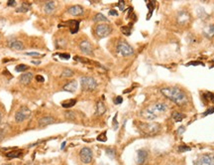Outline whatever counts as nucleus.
Here are the masks:
<instances>
[{"instance_id": "obj_34", "label": "nucleus", "mask_w": 214, "mask_h": 165, "mask_svg": "<svg viewBox=\"0 0 214 165\" xmlns=\"http://www.w3.org/2000/svg\"><path fill=\"white\" fill-rule=\"evenodd\" d=\"M97 140H99V141H106L107 140V138H106V133L104 132V133H102V134H100L97 137Z\"/></svg>"}, {"instance_id": "obj_31", "label": "nucleus", "mask_w": 214, "mask_h": 165, "mask_svg": "<svg viewBox=\"0 0 214 165\" xmlns=\"http://www.w3.org/2000/svg\"><path fill=\"white\" fill-rule=\"evenodd\" d=\"M204 98L208 101H214V94L212 93H205L204 94Z\"/></svg>"}, {"instance_id": "obj_18", "label": "nucleus", "mask_w": 214, "mask_h": 165, "mask_svg": "<svg viewBox=\"0 0 214 165\" xmlns=\"http://www.w3.org/2000/svg\"><path fill=\"white\" fill-rule=\"evenodd\" d=\"M69 28H70V33L72 34H75L78 31V28H79V22L75 20L69 21Z\"/></svg>"}, {"instance_id": "obj_22", "label": "nucleus", "mask_w": 214, "mask_h": 165, "mask_svg": "<svg viewBox=\"0 0 214 165\" xmlns=\"http://www.w3.org/2000/svg\"><path fill=\"white\" fill-rule=\"evenodd\" d=\"M93 21H94V22H107L108 19H107L103 14H101V13H97V14L93 17Z\"/></svg>"}, {"instance_id": "obj_26", "label": "nucleus", "mask_w": 214, "mask_h": 165, "mask_svg": "<svg viewBox=\"0 0 214 165\" xmlns=\"http://www.w3.org/2000/svg\"><path fill=\"white\" fill-rule=\"evenodd\" d=\"M204 33L207 37H213L214 36V25H210L207 29H205Z\"/></svg>"}, {"instance_id": "obj_46", "label": "nucleus", "mask_w": 214, "mask_h": 165, "mask_svg": "<svg viewBox=\"0 0 214 165\" xmlns=\"http://www.w3.org/2000/svg\"><path fill=\"white\" fill-rule=\"evenodd\" d=\"M64 145H66V141H64V142H62V146H61V148H62V149H64Z\"/></svg>"}, {"instance_id": "obj_42", "label": "nucleus", "mask_w": 214, "mask_h": 165, "mask_svg": "<svg viewBox=\"0 0 214 165\" xmlns=\"http://www.w3.org/2000/svg\"><path fill=\"white\" fill-rule=\"evenodd\" d=\"M36 80H37L38 82H40V83L45 82V79H44V77H42V76H37V77H36Z\"/></svg>"}, {"instance_id": "obj_29", "label": "nucleus", "mask_w": 214, "mask_h": 165, "mask_svg": "<svg viewBox=\"0 0 214 165\" xmlns=\"http://www.w3.org/2000/svg\"><path fill=\"white\" fill-rule=\"evenodd\" d=\"M106 153H107V155L109 157H111V158H114V157H115V150L112 148H107Z\"/></svg>"}, {"instance_id": "obj_39", "label": "nucleus", "mask_w": 214, "mask_h": 165, "mask_svg": "<svg viewBox=\"0 0 214 165\" xmlns=\"http://www.w3.org/2000/svg\"><path fill=\"white\" fill-rule=\"evenodd\" d=\"M59 56L61 57L62 59H66V60H69L70 58L69 54H59Z\"/></svg>"}, {"instance_id": "obj_48", "label": "nucleus", "mask_w": 214, "mask_h": 165, "mask_svg": "<svg viewBox=\"0 0 214 165\" xmlns=\"http://www.w3.org/2000/svg\"><path fill=\"white\" fill-rule=\"evenodd\" d=\"M26 165H34V164H33V162H28V163L26 164Z\"/></svg>"}, {"instance_id": "obj_19", "label": "nucleus", "mask_w": 214, "mask_h": 165, "mask_svg": "<svg viewBox=\"0 0 214 165\" xmlns=\"http://www.w3.org/2000/svg\"><path fill=\"white\" fill-rule=\"evenodd\" d=\"M171 117H173V119L174 120V121H176V122H181V120L185 117V116H184V114H182L181 112L174 111V112H173V114H171Z\"/></svg>"}, {"instance_id": "obj_27", "label": "nucleus", "mask_w": 214, "mask_h": 165, "mask_svg": "<svg viewBox=\"0 0 214 165\" xmlns=\"http://www.w3.org/2000/svg\"><path fill=\"white\" fill-rule=\"evenodd\" d=\"M64 116H66L67 119H69V120H74L75 119L74 114L72 111H67V112H64Z\"/></svg>"}, {"instance_id": "obj_3", "label": "nucleus", "mask_w": 214, "mask_h": 165, "mask_svg": "<svg viewBox=\"0 0 214 165\" xmlns=\"http://www.w3.org/2000/svg\"><path fill=\"white\" fill-rule=\"evenodd\" d=\"M138 127L145 135L148 136L155 135L161 130V125L157 122H139Z\"/></svg>"}, {"instance_id": "obj_17", "label": "nucleus", "mask_w": 214, "mask_h": 165, "mask_svg": "<svg viewBox=\"0 0 214 165\" xmlns=\"http://www.w3.org/2000/svg\"><path fill=\"white\" fill-rule=\"evenodd\" d=\"M105 111H106V107H105V104H104V103H103V101H98L97 106H96L95 114H97V116H102V114Z\"/></svg>"}, {"instance_id": "obj_51", "label": "nucleus", "mask_w": 214, "mask_h": 165, "mask_svg": "<svg viewBox=\"0 0 214 165\" xmlns=\"http://www.w3.org/2000/svg\"><path fill=\"white\" fill-rule=\"evenodd\" d=\"M213 62H214V60H213Z\"/></svg>"}, {"instance_id": "obj_32", "label": "nucleus", "mask_w": 214, "mask_h": 165, "mask_svg": "<svg viewBox=\"0 0 214 165\" xmlns=\"http://www.w3.org/2000/svg\"><path fill=\"white\" fill-rule=\"evenodd\" d=\"M29 10V7H26L25 5H23V6H21L19 7V8H17L16 11L17 12H26V11H28Z\"/></svg>"}, {"instance_id": "obj_13", "label": "nucleus", "mask_w": 214, "mask_h": 165, "mask_svg": "<svg viewBox=\"0 0 214 165\" xmlns=\"http://www.w3.org/2000/svg\"><path fill=\"white\" fill-rule=\"evenodd\" d=\"M55 122V119L52 116H44L42 117V119L38 121V124H39V127H46L48 126V125L54 124Z\"/></svg>"}, {"instance_id": "obj_23", "label": "nucleus", "mask_w": 214, "mask_h": 165, "mask_svg": "<svg viewBox=\"0 0 214 165\" xmlns=\"http://www.w3.org/2000/svg\"><path fill=\"white\" fill-rule=\"evenodd\" d=\"M177 20H179V23H184L186 22V21L189 20V16L188 14H186V12H181V14H179V18H177Z\"/></svg>"}, {"instance_id": "obj_16", "label": "nucleus", "mask_w": 214, "mask_h": 165, "mask_svg": "<svg viewBox=\"0 0 214 165\" xmlns=\"http://www.w3.org/2000/svg\"><path fill=\"white\" fill-rule=\"evenodd\" d=\"M77 89V81H72V82L67 83L66 86L64 87V90L69 93H74Z\"/></svg>"}, {"instance_id": "obj_20", "label": "nucleus", "mask_w": 214, "mask_h": 165, "mask_svg": "<svg viewBox=\"0 0 214 165\" xmlns=\"http://www.w3.org/2000/svg\"><path fill=\"white\" fill-rule=\"evenodd\" d=\"M54 9H55V2L54 1H48L46 3L45 7H44V10H45V12L48 13V14H50V13L53 12Z\"/></svg>"}, {"instance_id": "obj_4", "label": "nucleus", "mask_w": 214, "mask_h": 165, "mask_svg": "<svg viewBox=\"0 0 214 165\" xmlns=\"http://www.w3.org/2000/svg\"><path fill=\"white\" fill-rule=\"evenodd\" d=\"M80 85H81L83 91H92L97 87V82L95 81V79L91 77H81L80 78Z\"/></svg>"}, {"instance_id": "obj_24", "label": "nucleus", "mask_w": 214, "mask_h": 165, "mask_svg": "<svg viewBox=\"0 0 214 165\" xmlns=\"http://www.w3.org/2000/svg\"><path fill=\"white\" fill-rule=\"evenodd\" d=\"M22 155V151L21 150H15V151H11V152H8L6 154V156L8 158H16V157H20Z\"/></svg>"}, {"instance_id": "obj_30", "label": "nucleus", "mask_w": 214, "mask_h": 165, "mask_svg": "<svg viewBox=\"0 0 214 165\" xmlns=\"http://www.w3.org/2000/svg\"><path fill=\"white\" fill-rule=\"evenodd\" d=\"M27 69H28V67L26 66V65H24V64L18 65V66L16 67V71H17V72H24V71H26Z\"/></svg>"}, {"instance_id": "obj_35", "label": "nucleus", "mask_w": 214, "mask_h": 165, "mask_svg": "<svg viewBox=\"0 0 214 165\" xmlns=\"http://www.w3.org/2000/svg\"><path fill=\"white\" fill-rule=\"evenodd\" d=\"M117 6L119 7V9L121 10V11H123L124 8H125V2H124V1H122V0H121V1H119V2H118Z\"/></svg>"}, {"instance_id": "obj_9", "label": "nucleus", "mask_w": 214, "mask_h": 165, "mask_svg": "<svg viewBox=\"0 0 214 165\" xmlns=\"http://www.w3.org/2000/svg\"><path fill=\"white\" fill-rule=\"evenodd\" d=\"M197 165H214V156L211 154H203L196 161Z\"/></svg>"}, {"instance_id": "obj_50", "label": "nucleus", "mask_w": 214, "mask_h": 165, "mask_svg": "<svg viewBox=\"0 0 214 165\" xmlns=\"http://www.w3.org/2000/svg\"><path fill=\"white\" fill-rule=\"evenodd\" d=\"M4 165H12V164H4Z\"/></svg>"}, {"instance_id": "obj_40", "label": "nucleus", "mask_w": 214, "mask_h": 165, "mask_svg": "<svg viewBox=\"0 0 214 165\" xmlns=\"http://www.w3.org/2000/svg\"><path fill=\"white\" fill-rule=\"evenodd\" d=\"M192 65H194V66H198V65H202L203 66V64L201 62H190L187 64V66H192Z\"/></svg>"}, {"instance_id": "obj_14", "label": "nucleus", "mask_w": 214, "mask_h": 165, "mask_svg": "<svg viewBox=\"0 0 214 165\" xmlns=\"http://www.w3.org/2000/svg\"><path fill=\"white\" fill-rule=\"evenodd\" d=\"M147 157H148V153H147V151H146V150H144V149H140V150H138V152H137V162H138V164L145 163V161L147 160Z\"/></svg>"}, {"instance_id": "obj_28", "label": "nucleus", "mask_w": 214, "mask_h": 165, "mask_svg": "<svg viewBox=\"0 0 214 165\" xmlns=\"http://www.w3.org/2000/svg\"><path fill=\"white\" fill-rule=\"evenodd\" d=\"M189 150H191V148L186 145H181L179 148H177V151H179V152H185V151H189Z\"/></svg>"}, {"instance_id": "obj_8", "label": "nucleus", "mask_w": 214, "mask_h": 165, "mask_svg": "<svg viewBox=\"0 0 214 165\" xmlns=\"http://www.w3.org/2000/svg\"><path fill=\"white\" fill-rule=\"evenodd\" d=\"M79 157L80 160L82 161V163L84 164H88L92 161V151H91L90 148L88 147H83L81 150L79 151Z\"/></svg>"}, {"instance_id": "obj_44", "label": "nucleus", "mask_w": 214, "mask_h": 165, "mask_svg": "<svg viewBox=\"0 0 214 165\" xmlns=\"http://www.w3.org/2000/svg\"><path fill=\"white\" fill-rule=\"evenodd\" d=\"M109 14L113 15V16H117V15H118V13H117V11H115V10H110V11H109Z\"/></svg>"}, {"instance_id": "obj_47", "label": "nucleus", "mask_w": 214, "mask_h": 165, "mask_svg": "<svg viewBox=\"0 0 214 165\" xmlns=\"http://www.w3.org/2000/svg\"><path fill=\"white\" fill-rule=\"evenodd\" d=\"M34 64H40V61H33Z\"/></svg>"}, {"instance_id": "obj_36", "label": "nucleus", "mask_w": 214, "mask_h": 165, "mask_svg": "<svg viewBox=\"0 0 214 165\" xmlns=\"http://www.w3.org/2000/svg\"><path fill=\"white\" fill-rule=\"evenodd\" d=\"M122 101H123V99H122L121 96H117V98H115V99H114V104H122Z\"/></svg>"}, {"instance_id": "obj_12", "label": "nucleus", "mask_w": 214, "mask_h": 165, "mask_svg": "<svg viewBox=\"0 0 214 165\" xmlns=\"http://www.w3.org/2000/svg\"><path fill=\"white\" fill-rule=\"evenodd\" d=\"M67 12H69V14L72 15V16H79V15L83 14L84 10H83L82 7L79 6V5H74V6L69 7Z\"/></svg>"}, {"instance_id": "obj_37", "label": "nucleus", "mask_w": 214, "mask_h": 165, "mask_svg": "<svg viewBox=\"0 0 214 165\" xmlns=\"http://www.w3.org/2000/svg\"><path fill=\"white\" fill-rule=\"evenodd\" d=\"M117 114H115V116H114V119H113V128L114 129H117V127H118V122H117Z\"/></svg>"}, {"instance_id": "obj_1", "label": "nucleus", "mask_w": 214, "mask_h": 165, "mask_svg": "<svg viewBox=\"0 0 214 165\" xmlns=\"http://www.w3.org/2000/svg\"><path fill=\"white\" fill-rule=\"evenodd\" d=\"M161 93L167 99H169L171 101H173L176 104H177V106H184L187 101L186 95L179 88H176V87L164 88L161 90Z\"/></svg>"}, {"instance_id": "obj_21", "label": "nucleus", "mask_w": 214, "mask_h": 165, "mask_svg": "<svg viewBox=\"0 0 214 165\" xmlns=\"http://www.w3.org/2000/svg\"><path fill=\"white\" fill-rule=\"evenodd\" d=\"M75 104H77V101H75V99H67V101H62V106L64 107V109H69V107L74 106Z\"/></svg>"}, {"instance_id": "obj_38", "label": "nucleus", "mask_w": 214, "mask_h": 165, "mask_svg": "<svg viewBox=\"0 0 214 165\" xmlns=\"http://www.w3.org/2000/svg\"><path fill=\"white\" fill-rule=\"evenodd\" d=\"M214 112V109L213 107H211V109H207V111H206L204 114H203V116H208V114H213Z\"/></svg>"}, {"instance_id": "obj_45", "label": "nucleus", "mask_w": 214, "mask_h": 165, "mask_svg": "<svg viewBox=\"0 0 214 165\" xmlns=\"http://www.w3.org/2000/svg\"><path fill=\"white\" fill-rule=\"evenodd\" d=\"M15 3H16V1L15 0H9L8 1V6H12V5H15Z\"/></svg>"}, {"instance_id": "obj_41", "label": "nucleus", "mask_w": 214, "mask_h": 165, "mask_svg": "<svg viewBox=\"0 0 214 165\" xmlns=\"http://www.w3.org/2000/svg\"><path fill=\"white\" fill-rule=\"evenodd\" d=\"M28 55V56H33V57H38L40 56V54L39 53H36V52H28V53H26Z\"/></svg>"}, {"instance_id": "obj_2", "label": "nucleus", "mask_w": 214, "mask_h": 165, "mask_svg": "<svg viewBox=\"0 0 214 165\" xmlns=\"http://www.w3.org/2000/svg\"><path fill=\"white\" fill-rule=\"evenodd\" d=\"M168 111V104L165 103H156L147 106L141 111V116L146 120H154Z\"/></svg>"}, {"instance_id": "obj_5", "label": "nucleus", "mask_w": 214, "mask_h": 165, "mask_svg": "<svg viewBox=\"0 0 214 165\" xmlns=\"http://www.w3.org/2000/svg\"><path fill=\"white\" fill-rule=\"evenodd\" d=\"M117 52H118V54H120L123 57H129L134 54V49L127 42L121 41L117 45Z\"/></svg>"}, {"instance_id": "obj_7", "label": "nucleus", "mask_w": 214, "mask_h": 165, "mask_svg": "<svg viewBox=\"0 0 214 165\" xmlns=\"http://www.w3.org/2000/svg\"><path fill=\"white\" fill-rule=\"evenodd\" d=\"M111 31H112V28L108 24H99L95 28V33L99 38L107 37L111 33Z\"/></svg>"}, {"instance_id": "obj_43", "label": "nucleus", "mask_w": 214, "mask_h": 165, "mask_svg": "<svg viewBox=\"0 0 214 165\" xmlns=\"http://www.w3.org/2000/svg\"><path fill=\"white\" fill-rule=\"evenodd\" d=\"M184 130H185V127L184 126H181L179 129H177V133H179V134H181L182 132H184Z\"/></svg>"}, {"instance_id": "obj_33", "label": "nucleus", "mask_w": 214, "mask_h": 165, "mask_svg": "<svg viewBox=\"0 0 214 165\" xmlns=\"http://www.w3.org/2000/svg\"><path fill=\"white\" fill-rule=\"evenodd\" d=\"M122 32H123L125 35L129 36L130 34H131V28H129V29H128V27H123V28H122Z\"/></svg>"}, {"instance_id": "obj_49", "label": "nucleus", "mask_w": 214, "mask_h": 165, "mask_svg": "<svg viewBox=\"0 0 214 165\" xmlns=\"http://www.w3.org/2000/svg\"><path fill=\"white\" fill-rule=\"evenodd\" d=\"M0 121H1V114H0Z\"/></svg>"}, {"instance_id": "obj_15", "label": "nucleus", "mask_w": 214, "mask_h": 165, "mask_svg": "<svg viewBox=\"0 0 214 165\" xmlns=\"http://www.w3.org/2000/svg\"><path fill=\"white\" fill-rule=\"evenodd\" d=\"M33 79V74L30 72L28 73H25V74H23L21 77L19 78V82L21 84H23V85H28V84L31 83V81H32Z\"/></svg>"}, {"instance_id": "obj_10", "label": "nucleus", "mask_w": 214, "mask_h": 165, "mask_svg": "<svg viewBox=\"0 0 214 165\" xmlns=\"http://www.w3.org/2000/svg\"><path fill=\"white\" fill-rule=\"evenodd\" d=\"M79 48H80V51H81L82 53L85 54V55H92V53H93L92 45H91L90 42L87 41V40H84V41L80 42Z\"/></svg>"}, {"instance_id": "obj_25", "label": "nucleus", "mask_w": 214, "mask_h": 165, "mask_svg": "<svg viewBox=\"0 0 214 165\" xmlns=\"http://www.w3.org/2000/svg\"><path fill=\"white\" fill-rule=\"evenodd\" d=\"M74 76V72H72L70 69H64V70H62V77H64V78H70V77H72Z\"/></svg>"}, {"instance_id": "obj_11", "label": "nucleus", "mask_w": 214, "mask_h": 165, "mask_svg": "<svg viewBox=\"0 0 214 165\" xmlns=\"http://www.w3.org/2000/svg\"><path fill=\"white\" fill-rule=\"evenodd\" d=\"M8 46H9L10 49L16 50V51H21V50L24 49V44H23V42L20 41V40H16V39L9 41Z\"/></svg>"}, {"instance_id": "obj_6", "label": "nucleus", "mask_w": 214, "mask_h": 165, "mask_svg": "<svg viewBox=\"0 0 214 165\" xmlns=\"http://www.w3.org/2000/svg\"><path fill=\"white\" fill-rule=\"evenodd\" d=\"M31 116V111L28 109L27 106H22L21 109L16 112L15 114V120L17 122H22L26 120L27 119H29Z\"/></svg>"}]
</instances>
